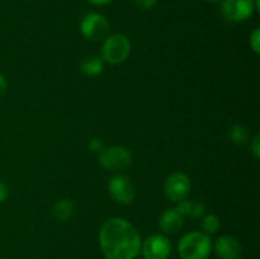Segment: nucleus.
I'll list each match as a JSON object with an SVG mask.
<instances>
[{"label":"nucleus","mask_w":260,"mask_h":259,"mask_svg":"<svg viewBox=\"0 0 260 259\" xmlns=\"http://www.w3.org/2000/svg\"><path fill=\"white\" fill-rule=\"evenodd\" d=\"M99 244L107 259H135L141 250V236L131 222L109 218L99 231Z\"/></svg>","instance_id":"1"},{"label":"nucleus","mask_w":260,"mask_h":259,"mask_svg":"<svg viewBox=\"0 0 260 259\" xmlns=\"http://www.w3.org/2000/svg\"><path fill=\"white\" fill-rule=\"evenodd\" d=\"M211 249L212 243L210 235L200 231L185 234L178 244V251L182 259H207Z\"/></svg>","instance_id":"2"},{"label":"nucleus","mask_w":260,"mask_h":259,"mask_svg":"<svg viewBox=\"0 0 260 259\" xmlns=\"http://www.w3.org/2000/svg\"><path fill=\"white\" fill-rule=\"evenodd\" d=\"M131 53V42L122 33L108 36L102 47V58L112 65H118L126 61Z\"/></svg>","instance_id":"3"},{"label":"nucleus","mask_w":260,"mask_h":259,"mask_svg":"<svg viewBox=\"0 0 260 259\" xmlns=\"http://www.w3.org/2000/svg\"><path fill=\"white\" fill-rule=\"evenodd\" d=\"M99 163L112 172H122L132 164V154L123 146H109L99 152Z\"/></svg>","instance_id":"4"},{"label":"nucleus","mask_w":260,"mask_h":259,"mask_svg":"<svg viewBox=\"0 0 260 259\" xmlns=\"http://www.w3.org/2000/svg\"><path fill=\"white\" fill-rule=\"evenodd\" d=\"M108 190L114 202L118 205H131L136 197V188L131 178L124 174H117L109 180Z\"/></svg>","instance_id":"5"},{"label":"nucleus","mask_w":260,"mask_h":259,"mask_svg":"<svg viewBox=\"0 0 260 259\" xmlns=\"http://www.w3.org/2000/svg\"><path fill=\"white\" fill-rule=\"evenodd\" d=\"M81 33L89 41H102L108 37L109 22L98 13L85 15L80 25Z\"/></svg>","instance_id":"6"},{"label":"nucleus","mask_w":260,"mask_h":259,"mask_svg":"<svg viewBox=\"0 0 260 259\" xmlns=\"http://www.w3.org/2000/svg\"><path fill=\"white\" fill-rule=\"evenodd\" d=\"M164 192L167 198L173 202L185 200L190 192L189 177L183 172H173L165 180Z\"/></svg>","instance_id":"7"},{"label":"nucleus","mask_w":260,"mask_h":259,"mask_svg":"<svg viewBox=\"0 0 260 259\" xmlns=\"http://www.w3.org/2000/svg\"><path fill=\"white\" fill-rule=\"evenodd\" d=\"M255 10L254 0H222L221 12L230 22H243L250 18Z\"/></svg>","instance_id":"8"},{"label":"nucleus","mask_w":260,"mask_h":259,"mask_svg":"<svg viewBox=\"0 0 260 259\" xmlns=\"http://www.w3.org/2000/svg\"><path fill=\"white\" fill-rule=\"evenodd\" d=\"M141 249L145 259H168L172 251V244L167 236L155 234L144 241Z\"/></svg>","instance_id":"9"},{"label":"nucleus","mask_w":260,"mask_h":259,"mask_svg":"<svg viewBox=\"0 0 260 259\" xmlns=\"http://www.w3.org/2000/svg\"><path fill=\"white\" fill-rule=\"evenodd\" d=\"M215 251L220 259H240L241 245L234 236L222 235L216 240Z\"/></svg>","instance_id":"10"},{"label":"nucleus","mask_w":260,"mask_h":259,"mask_svg":"<svg viewBox=\"0 0 260 259\" xmlns=\"http://www.w3.org/2000/svg\"><path fill=\"white\" fill-rule=\"evenodd\" d=\"M184 225V216L177 208H168L159 218V228L165 234H175Z\"/></svg>","instance_id":"11"},{"label":"nucleus","mask_w":260,"mask_h":259,"mask_svg":"<svg viewBox=\"0 0 260 259\" xmlns=\"http://www.w3.org/2000/svg\"><path fill=\"white\" fill-rule=\"evenodd\" d=\"M177 210L182 213L183 216H189L192 218H200L205 215L206 207L201 201H188L183 200L178 202Z\"/></svg>","instance_id":"12"},{"label":"nucleus","mask_w":260,"mask_h":259,"mask_svg":"<svg viewBox=\"0 0 260 259\" xmlns=\"http://www.w3.org/2000/svg\"><path fill=\"white\" fill-rule=\"evenodd\" d=\"M74 210L75 207H74L73 201L69 198H62L53 205L52 216L60 222H66L74 215Z\"/></svg>","instance_id":"13"},{"label":"nucleus","mask_w":260,"mask_h":259,"mask_svg":"<svg viewBox=\"0 0 260 259\" xmlns=\"http://www.w3.org/2000/svg\"><path fill=\"white\" fill-rule=\"evenodd\" d=\"M80 69L85 75L88 76H96L102 74L104 69V63L102 57L98 56H90V57H85L80 63Z\"/></svg>","instance_id":"14"},{"label":"nucleus","mask_w":260,"mask_h":259,"mask_svg":"<svg viewBox=\"0 0 260 259\" xmlns=\"http://www.w3.org/2000/svg\"><path fill=\"white\" fill-rule=\"evenodd\" d=\"M229 137L235 145H244L248 141V130L243 124H235L229 131Z\"/></svg>","instance_id":"15"},{"label":"nucleus","mask_w":260,"mask_h":259,"mask_svg":"<svg viewBox=\"0 0 260 259\" xmlns=\"http://www.w3.org/2000/svg\"><path fill=\"white\" fill-rule=\"evenodd\" d=\"M202 230L203 233L207 234V235H212V234H216L218 230H220V220H218L217 216L215 215H208L206 216L202 220Z\"/></svg>","instance_id":"16"},{"label":"nucleus","mask_w":260,"mask_h":259,"mask_svg":"<svg viewBox=\"0 0 260 259\" xmlns=\"http://www.w3.org/2000/svg\"><path fill=\"white\" fill-rule=\"evenodd\" d=\"M250 46L255 53H260V29L256 28L250 36Z\"/></svg>","instance_id":"17"},{"label":"nucleus","mask_w":260,"mask_h":259,"mask_svg":"<svg viewBox=\"0 0 260 259\" xmlns=\"http://www.w3.org/2000/svg\"><path fill=\"white\" fill-rule=\"evenodd\" d=\"M131 2L140 9H151L156 5L157 0H131Z\"/></svg>","instance_id":"18"},{"label":"nucleus","mask_w":260,"mask_h":259,"mask_svg":"<svg viewBox=\"0 0 260 259\" xmlns=\"http://www.w3.org/2000/svg\"><path fill=\"white\" fill-rule=\"evenodd\" d=\"M250 149H251V152H253L254 157H255V159H259L260 157V136L259 135H255V137L253 139V141H251V144H250Z\"/></svg>","instance_id":"19"},{"label":"nucleus","mask_w":260,"mask_h":259,"mask_svg":"<svg viewBox=\"0 0 260 259\" xmlns=\"http://www.w3.org/2000/svg\"><path fill=\"white\" fill-rule=\"evenodd\" d=\"M89 149L94 152H101L103 150V141L101 139L94 137V139H91L89 141Z\"/></svg>","instance_id":"20"},{"label":"nucleus","mask_w":260,"mask_h":259,"mask_svg":"<svg viewBox=\"0 0 260 259\" xmlns=\"http://www.w3.org/2000/svg\"><path fill=\"white\" fill-rule=\"evenodd\" d=\"M8 193H9V190H8V185L5 184L4 182L0 180V203H3L5 200H7Z\"/></svg>","instance_id":"21"},{"label":"nucleus","mask_w":260,"mask_h":259,"mask_svg":"<svg viewBox=\"0 0 260 259\" xmlns=\"http://www.w3.org/2000/svg\"><path fill=\"white\" fill-rule=\"evenodd\" d=\"M7 88H8L7 79H5L4 76L0 74V95H2V94H4L5 91H7Z\"/></svg>","instance_id":"22"},{"label":"nucleus","mask_w":260,"mask_h":259,"mask_svg":"<svg viewBox=\"0 0 260 259\" xmlns=\"http://www.w3.org/2000/svg\"><path fill=\"white\" fill-rule=\"evenodd\" d=\"M90 3H93V4L95 5H106L108 4V3H111L112 0H89Z\"/></svg>","instance_id":"23"},{"label":"nucleus","mask_w":260,"mask_h":259,"mask_svg":"<svg viewBox=\"0 0 260 259\" xmlns=\"http://www.w3.org/2000/svg\"><path fill=\"white\" fill-rule=\"evenodd\" d=\"M208 2H220V0H208Z\"/></svg>","instance_id":"24"}]
</instances>
